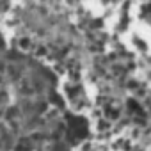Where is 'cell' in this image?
I'll return each instance as SVG.
<instances>
[{
    "label": "cell",
    "instance_id": "1",
    "mask_svg": "<svg viewBox=\"0 0 151 151\" xmlns=\"http://www.w3.org/2000/svg\"><path fill=\"white\" fill-rule=\"evenodd\" d=\"M32 149H34V146H32V142L29 139H22L16 144V151H32Z\"/></svg>",
    "mask_w": 151,
    "mask_h": 151
},
{
    "label": "cell",
    "instance_id": "2",
    "mask_svg": "<svg viewBox=\"0 0 151 151\" xmlns=\"http://www.w3.org/2000/svg\"><path fill=\"white\" fill-rule=\"evenodd\" d=\"M18 46H20L23 52H29V50L32 48V43H30V39H27V37H22V39L18 41Z\"/></svg>",
    "mask_w": 151,
    "mask_h": 151
},
{
    "label": "cell",
    "instance_id": "3",
    "mask_svg": "<svg viewBox=\"0 0 151 151\" xmlns=\"http://www.w3.org/2000/svg\"><path fill=\"white\" fill-rule=\"evenodd\" d=\"M20 91H22L23 94H30V93H32V86H29L27 82H22V84H20Z\"/></svg>",
    "mask_w": 151,
    "mask_h": 151
},
{
    "label": "cell",
    "instance_id": "4",
    "mask_svg": "<svg viewBox=\"0 0 151 151\" xmlns=\"http://www.w3.org/2000/svg\"><path fill=\"white\" fill-rule=\"evenodd\" d=\"M18 112H20V110H18L16 107H11V109L7 110V114H6V119H14V117L18 116Z\"/></svg>",
    "mask_w": 151,
    "mask_h": 151
},
{
    "label": "cell",
    "instance_id": "5",
    "mask_svg": "<svg viewBox=\"0 0 151 151\" xmlns=\"http://www.w3.org/2000/svg\"><path fill=\"white\" fill-rule=\"evenodd\" d=\"M2 100H4V101L7 100V94H6V93H0V101H2Z\"/></svg>",
    "mask_w": 151,
    "mask_h": 151
},
{
    "label": "cell",
    "instance_id": "6",
    "mask_svg": "<svg viewBox=\"0 0 151 151\" xmlns=\"http://www.w3.org/2000/svg\"><path fill=\"white\" fill-rule=\"evenodd\" d=\"M6 71V64L4 62H0V73H4Z\"/></svg>",
    "mask_w": 151,
    "mask_h": 151
},
{
    "label": "cell",
    "instance_id": "7",
    "mask_svg": "<svg viewBox=\"0 0 151 151\" xmlns=\"http://www.w3.org/2000/svg\"><path fill=\"white\" fill-rule=\"evenodd\" d=\"M0 82H2V77H0Z\"/></svg>",
    "mask_w": 151,
    "mask_h": 151
}]
</instances>
